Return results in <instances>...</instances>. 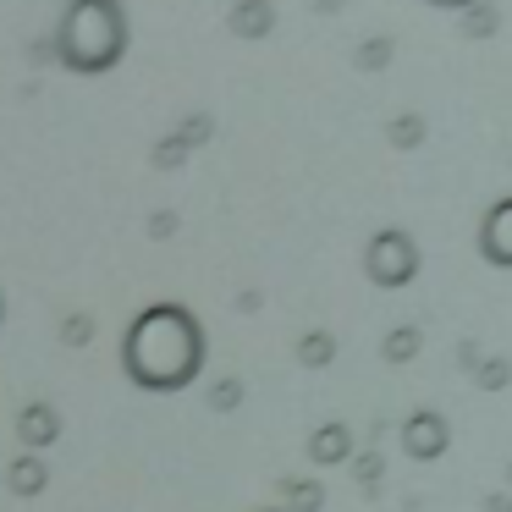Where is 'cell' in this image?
<instances>
[{"label":"cell","instance_id":"6da1fadb","mask_svg":"<svg viewBox=\"0 0 512 512\" xmlns=\"http://www.w3.org/2000/svg\"><path fill=\"white\" fill-rule=\"evenodd\" d=\"M199 353H204L199 325L182 309H171V303L149 309L144 320L133 325V336H127V369H133V380H144V386H155V391L182 386V380L199 369Z\"/></svg>","mask_w":512,"mask_h":512},{"label":"cell","instance_id":"7a4b0ae2","mask_svg":"<svg viewBox=\"0 0 512 512\" xmlns=\"http://www.w3.org/2000/svg\"><path fill=\"white\" fill-rule=\"evenodd\" d=\"M72 67H111L116 50H122V17H116L111 0H78L67 17V34H61Z\"/></svg>","mask_w":512,"mask_h":512},{"label":"cell","instance_id":"3957f363","mask_svg":"<svg viewBox=\"0 0 512 512\" xmlns=\"http://www.w3.org/2000/svg\"><path fill=\"white\" fill-rule=\"evenodd\" d=\"M364 265H369V276H375L380 287H402V281L419 270V248H413L402 232H380L375 243H369Z\"/></svg>","mask_w":512,"mask_h":512},{"label":"cell","instance_id":"277c9868","mask_svg":"<svg viewBox=\"0 0 512 512\" xmlns=\"http://www.w3.org/2000/svg\"><path fill=\"white\" fill-rule=\"evenodd\" d=\"M479 254H485L490 265H507L512 270V193L501 204H490L485 226H479Z\"/></svg>","mask_w":512,"mask_h":512},{"label":"cell","instance_id":"5b68a950","mask_svg":"<svg viewBox=\"0 0 512 512\" xmlns=\"http://www.w3.org/2000/svg\"><path fill=\"white\" fill-rule=\"evenodd\" d=\"M402 441H408L413 457H435V452L446 446V424L435 419V413H413L408 430H402Z\"/></svg>","mask_w":512,"mask_h":512},{"label":"cell","instance_id":"8992f818","mask_svg":"<svg viewBox=\"0 0 512 512\" xmlns=\"http://www.w3.org/2000/svg\"><path fill=\"white\" fill-rule=\"evenodd\" d=\"M342 446H347V435H342V430L314 435V452H320V463H336V457H342Z\"/></svg>","mask_w":512,"mask_h":512},{"label":"cell","instance_id":"52a82bcc","mask_svg":"<svg viewBox=\"0 0 512 512\" xmlns=\"http://www.w3.org/2000/svg\"><path fill=\"white\" fill-rule=\"evenodd\" d=\"M408 353H419V331H397L386 342V358H408Z\"/></svg>","mask_w":512,"mask_h":512},{"label":"cell","instance_id":"ba28073f","mask_svg":"<svg viewBox=\"0 0 512 512\" xmlns=\"http://www.w3.org/2000/svg\"><path fill=\"white\" fill-rule=\"evenodd\" d=\"M435 6H468V0H435Z\"/></svg>","mask_w":512,"mask_h":512}]
</instances>
